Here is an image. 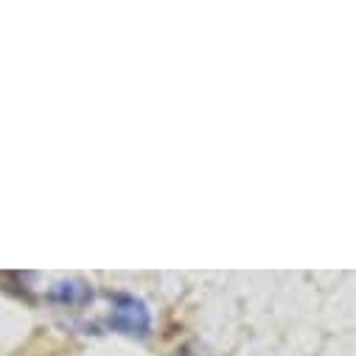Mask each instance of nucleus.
Masks as SVG:
<instances>
[{
    "label": "nucleus",
    "mask_w": 356,
    "mask_h": 356,
    "mask_svg": "<svg viewBox=\"0 0 356 356\" xmlns=\"http://www.w3.org/2000/svg\"><path fill=\"white\" fill-rule=\"evenodd\" d=\"M110 328L129 334V337H146L152 328V317L143 300L132 295H115L113 314H110Z\"/></svg>",
    "instance_id": "nucleus-1"
},
{
    "label": "nucleus",
    "mask_w": 356,
    "mask_h": 356,
    "mask_svg": "<svg viewBox=\"0 0 356 356\" xmlns=\"http://www.w3.org/2000/svg\"><path fill=\"white\" fill-rule=\"evenodd\" d=\"M51 298L59 300V303H79V300L90 298V292H87V286H81L76 281H67V284H56L51 289Z\"/></svg>",
    "instance_id": "nucleus-2"
}]
</instances>
